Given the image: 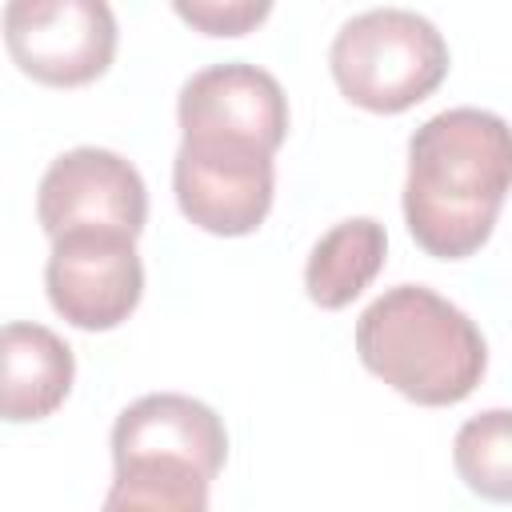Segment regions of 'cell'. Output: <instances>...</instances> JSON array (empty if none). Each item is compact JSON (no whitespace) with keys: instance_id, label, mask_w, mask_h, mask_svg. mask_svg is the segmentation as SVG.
<instances>
[{"instance_id":"6","label":"cell","mask_w":512,"mask_h":512,"mask_svg":"<svg viewBox=\"0 0 512 512\" xmlns=\"http://www.w3.org/2000/svg\"><path fill=\"white\" fill-rule=\"evenodd\" d=\"M44 288L52 308L84 332H108L124 324L144 296V264L136 236L76 228L52 240L44 264Z\"/></svg>"},{"instance_id":"8","label":"cell","mask_w":512,"mask_h":512,"mask_svg":"<svg viewBox=\"0 0 512 512\" xmlns=\"http://www.w3.org/2000/svg\"><path fill=\"white\" fill-rule=\"evenodd\" d=\"M172 192L196 228L212 236H248L272 208L276 168L272 156L252 148L180 140L172 160Z\"/></svg>"},{"instance_id":"11","label":"cell","mask_w":512,"mask_h":512,"mask_svg":"<svg viewBox=\"0 0 512 512\" xmlns=\"http://www.w3.org/2000/svg\"><path fill=\"white\" fill-rule=\"evenodd\" d=\"M388 236L384 224L372 216H352L332 224L308 252L304 264V288L316 308H348L384 268Z\"/></svg>"},{"instance_id":"2","label":"cell","mask_w":512,"mask_h":512,"mask_svg":"<svg viewBox=\"0 0 512 512\" xmlns=\"http://www.w3.org/2000/svg\"><path fill=\"white\" fill-rule=\"evenodd\" d=\"M356 356L372 376L424 408L460 404L488 368L480 328L424 284H396L360 312Z\"/></svg>"},{"instance_id":"12","label":"cell","mask_w":512,"mask_h":512,"mask_svg":"<svg viewBox=\"0 0 512 512\" xmlns=\"http://www.w3.org/2000/svg\"><path fill=\"white\" fill-rule=\"evenodd\" d=\"M112 488L100 512H208L212 480L172 456H132L112 460Z\"/></svg>"},{"instance_id":"4","label":"cell","mask_w":512,"mask_h":512,"mask_svg":"<svg viewBox=\"0 0 512 512\" xmlns=\"http://www.w3.org/2000/svg\"><path fill=\"white\" fill-rule=\"evenodd\" d=\"M4 44L16 68L52 88H80L116 56V16L104 0H12Z\"/></svg>"},{"instance_id":"10","label":"cell","mask_w":512,"mask_h":512,"mask_svg":"<svg viewBox=\"0 0 512 512\" xmlns=\"http://www.w3.org/2000/svg\"><path fill=\"white\" fill-rule=\"evenodd\" d=\"M4 420L28 424L52 416L76 380L72 348L36 320L4 324Z\"/></svg>"},{"instance_id":"14","label":"cell","mask_w":512,"mask_h":512,"mask_svg":"<svg viewBox=\"0 0 512 512\" xmlns=\"http://www.w3.org/2000/svg\"><path fill=\"white\" fill-rule=\"evenodd\" d=\"M172 12L200 28L204 36H244L260 20H268L272 4L268 0H176Z\"/></svg>"},{"instance_id":"3","label":"cell","mask_w":512,"mask_h":512,"mask_svg":"<svg viewBox=\"0 0 512 512\" xmlns=\"http://www.w3.org/2000/svg\"><path fill=\"white\" fill-rule=\"evenodd\" d=\"M448 44L412 8H368L340 24L328 68L344 100L364 112L396 116L420 104L448 76Z\"/></svg>"},{"instance_id":"9","label":"cell","mask_w":512,"mask_h":512,"mask_svg":"<svg viewBox=\"0 0 512 512\" xmlns=\"http://www.w3.org/2000/svg\"><path fill=\"white\" fill-rule=\"evenodd\" d=\"M132 456L188 460L208 480H216L228 460V432L204 400L184 392H148L132 400L112 424V460Z\"/></svg>"},{"instance_id":"7","label":"cell","mask_w":512,"mask_h":512,"mask_svg":"<svg viewBox=\"0 0 512 512\" xmlns=\"http://www.w3.org/2000/svg\"><path fill=\"white\" fill-rule=\"evenodd\" d=\"M36 220L52 240L76 228L140 236L148 220V188L136 164L120 152L80 144L60 152L40 176Z\"/></svg>"},{"instance_id":"13","label":"cell","mask_w":512,"mask_h":512,"mask_svg":"<svg viewBox=\"0 0 512 512\" xmlns=\"http://www.w3.org/2000/svg\"><path fill=\"white\" fill-rule=\"evenodd\" d=\"M452 464L468 492L492 504H512V408H488L460 424Z\"/></svg>"},{"instance_id":"5","label":"cell","mask_w":512,"mask_h":512,"mask_svg":"<svg viewBox=\"0 0 512 512\" xmlns=\"http://www.w3.org/2000/svg\"><path fill=\"white\" fill-rule=\"evenodd\" d=\"M176 120L188 144H228L276 156L288 136V96L268 68L224 60L184 80Z\"/></svg>"},{"instance_id":"1","label":"cell","mask_w":512,"mask_h":512,"mask_svg":"<svg viewBox=\"0 0 512 512\" xmlns=\"http://www.w3.org/2000/svg\"><path fill=\"white\" fill-rule=\"evenodd\" d=\"M512 192V124L484 108H448L408 140L404 224L436 260L480 252Z\"/></svg>"}]
</instances>
